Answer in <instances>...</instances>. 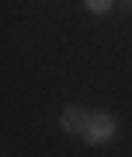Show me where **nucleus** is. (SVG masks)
I'll return each instance as SVG.
<instances>
[{
  "label": "nucleus",
  "instance_id": "nucleus-1",
  "mask_svg": "<svg viewBox=\"0 0 132 157\" xmlns=\"http://www.w3.org/2000/svg\"><path fill=\"white\" fill-rule=\"evenodd\" d=\"M83 133H87V140H105V136L115 133V119H111V115H94Z\"/></svg>",
  "mask_w": 132,
  "mask_h": 157
},
{
  "label": "nucleus",
  "instance_id": "nucleus-2",
  "mask_svg": "<svg viewBox=\"0 0 132 157\" xmlns=\"http://www.w3.org/2000/svg\"><path fill=\"white\" fill-rule=\"evenodd\" d=\"M87 126H90V115L83 108H66L63 112V129L66 133H83Z\"/></svg>",
  "mask_w": 132,
  "mask_h": 157
},
{
  "label": "nucleus",
  "instance_id": "nucleus-3",
  "mask_svg": "<svg viewBox=\"0 0 132 157\" xmlns=\"http://www.w3.org/2000/svg\"><path fill=\"white\" fill-rule=\"evenodd\" d=\"M87 7L94 14H105V11H111V0H87Z\"/></svg>",
  "mask_w": 132,
  "mask_h": 157
}]
</instances>
